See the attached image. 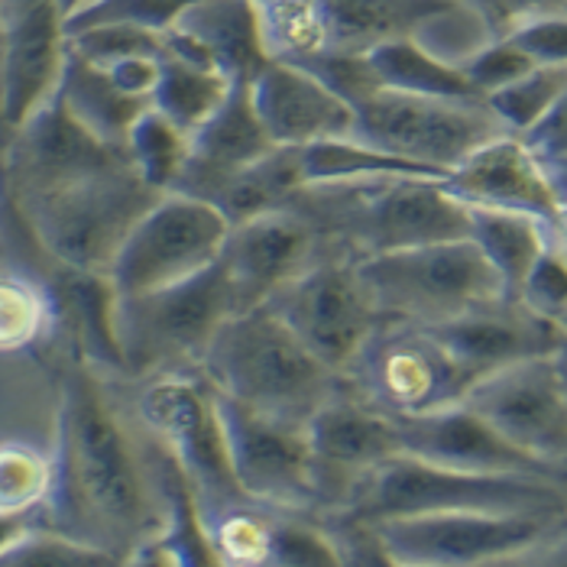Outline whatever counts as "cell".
<instances>
[{
	"label": "cell",
	"mask_w": 567,
	"mask_h": 567,
	"mask_svg": "<svg viewBox=\"0 0 567 567\" xmlns=\"http://www.w3.org/2000/svg\"><path fill=\"white\" fill-rule=\"evenodd\" d=\"M257 7L269 59L306 62L328 49L315 0H262Z\"/></svg>",
	"instance_id": "cell-35"
},
{
	"label": "cell",
	"mask_w": 567,
	"mask_h": 567,
	"mask_svg": "<svg viewBox=\"0 0 567 567\" xmlns=\"http://www.w3.org/2000/svg\"><path fill=\"white\" fill-rule=\"evenodd\" d=\"M318 257H324V247L315 227L289 205L230 224L220 266L230 282L234 311L266 306Z\"/></svg>",
	"instance_id": "cell-18"
},
{
	"label": "cell",
	"mask_w": 567,
	"mask_h": 567,
	"mask_svg": "<svg viewBox=\"0 0 567 567\" xmlns=\"http://www.w3.org/2000/svg\"><path fill=\"white\" fill-rule=\"evenodd\" d=\"M306 188L299 146H272L257 163L224 178L208 195V202L227 218V224L257 218L266 212L286 208Z\"/></svg>",
	"instance_id": "cell-27"
},
{
	"label": "cell",
	"mask_w": 567,
	"mask_h": 567,
	"mask_svg": "<svg viewBox=\"0 0 567 567\" xmlns=\"http://www.w3.org/2000/svg\"><path fill=\"white\" fill-rule=\"evenodd\" d=\"M117 565L107 551L97 545H87L82 538L59 532L52 525H30L3 555L0 567H107Z\"/></svg>",
	"instance_id": "cell-38"
},
{
	"label": "cell",
	"mask_w": 567,
	"mask_h": 567,
	"mask_svg": "<svg viewBox=\"0 0 567 567\" xmlns=\"http://www.w3.org/2000/svg\"><path fill=\"white\" fill-rule=\"evenodd\" d=\"M55 324L49 286L17 272L0 269V353H20L40 344Z\"/></svg>",
	"instance_id": "cell-33"
},
{
	"label": "cell",
	"mask_w": 567,
	"mask_h": 567,
	"mask_svg": "<svg viewBox=\"0 0 567 567\" xmlns=\"http://www.w3.org/2000/svg\"><path fill=\"white\" fill-rule=\"evenodd\" d=\"M393 425L399 451L429 464L471 471V474H509V477H542V481L567 483V474L519 451L464 399L432 409V412L402 415V419H393Z\"/></svg>",
	"instance_id": "cell-17"
},
{
	"label": "cell",
	"mask_w": 567,
	"mask_h": 567,
	"mask_svg": "<svg viewBox=\"0 0 567 567\" xmlns=\"http://www.w3.org/2000/svg\"><path fill=\"white\" fill-rule=\"evenodd\" d=\"M218 395L227 457L240 489L276 513H318L306 425L272 419L250 405Z\"/></svg>",
	"instance_id": "cell-13"
},
{
	"label": "cell",
	"mask_w": 567,
	"mask_h": 567,
	"mask_svg": "<svg viewBox=\"0 0 567 567\" xmlns=\"http://www.w3.org/2000/svg\"><path fill=\"white\" fill-rule=\"evenodd\" d=\"M357 140L422 163L447 178L474 150L509 133L486 97H435L395 87H377L353 104Z\"/></svg>",
	"instance_id": "cell-10"
},
{
	"label": "cell",
	"mask_w": 567,
	"mask_h": 567,
	"mask_svg": "<svg viewBox=\"0 0 567 567\" xmlns=\"http://www.w3.org/2000/svg\"><path fill=\"white\" fill-rule=\"evenodd\" d=\"M471 3L496 37L509 33L516 23L535 13H567V0H464Z\"/></svg>",
	"instance_id": "cell-46"
},
{
	"label": "cell",
	"mask_w": 567,
	"mask_h": 567,
	"mask_svg": "<svg viewBox=\"0 0 567 567\" xmlns=\"http://www.w3.org/2000/svg\"><path fill=\"white\" fill-rule=\"evenodd\" d=\"M266 308L338 373L380 321L357 279L353 260L331 254L318 257L292 282H286Z\"/></svg>",
	"instance_id": "cell-15"
},
{
	"label": "cell",
	"mask_w": 567,
	"mask_h": 567,
	"mask_svg": "<svg viewBox=\"0 0 567 567\" xmlns=\"http://www.w3.org/2000/svg\"><path fill=\"white\" fill-rule=\"evenodd\" d=\"M272 523H276V509H266L260 503H244L208 519L202 532L208 538L215 565L266 567Z\"/></svg>",
	"instance_id": "cell-34"
},
{
	"label": "cell",
	"mask_w": 567,
	"mask_h": 567,
	"mask_svg": "<svg viewBox=\"0 0 567 567\" xmlns=\"http://www.w3.org/2000/svg\"><path fill=\"white\" fill-rule=\"evenodd\" d=\"M302 153V175L306 185H331V182H377V178H399V175H422V178H444L437 169L422 163L383 153L357 136L321 140L311 146H299Z\"/></svg>",
	"instance_id": "cell-31"
},
{
	"label": "cell",
	"mask_w": 567,
	"mask_h": 567,
	"mask_svg": "<svg viewBox=\"0 0 567 567\" xmlns=\"http://www.w3.org/2000/svg\"><path fill=\"white\" fill-rule=\"evenodd\" d=\"M565 328H567V321H565Z\"/></svg>",
	"instance_id": "cell-54"
},
{
	"label": "cell",
	"mask_w": 567,
	"mask_h": 567,
	"mask_svg": "<svg viewBox=\"0 0 567 567\" xmlns=\"http://www.w3.org/2000/svg\"><path fill=\"white\" fill-rule=\"evenodd\" d=\"M198 370L220 395L292 425H308L344 383L266 306L227 315Z\"/></svg>",
	"instance_id": "cell-3"
},
{
	"label": "cell",
	"mask_w": 567,
	"mask_h": 567,
	"mask_svg": "<svg viewBox=\"0 0 567 567\" xmlns=\"http://www.w3.org/2000/svg\"><path fill=\"white\" fill-rule=\"evenodd\" d=\"M353 266L380 318L429 328L506 296L496 269L471 237L386 250Z\"/></svg>",
	"instance_id": "cell-6"
},
{
	"label": "cell",
	"mask_w": 567,
	"mask_h": 567,
	"mask_svg": "<svg viewBox=\"0 0 567 567\" xmlns=\"http://www.w3.org/2000/svg\"><path fill=\"white\" fill-rule=\"evenodd\" d=\"M567 483L509 474H471L419 461L412 454L386 457L353 496L348 516L383 523L425 513H516V509H565ZM331 516V513H328Z\"/></svg>",
	"instance_id": "cell-8"
},
{
	"label": "cell",
	"mask_w": 567,
	"mask_h": 567,
	"mask_svg": "<svg viewBox=\"0 0 567 567\" xmlns=\"http://www.w3.org/2000/svg\"><path fill=\"white\" fill-rule=\"evenodd\" d=\"M432 331L477 380L509 363L555 357L567 334L561 321L528 308L516 296L483 302L444 324H432Z\"/></svg>",
	"instance_id": "cell-20"
},
{
	"label": "cell",
	"mask_w": 567,
	"mask_h": 567,
	"mask_svg": "<svg viewBox=\"0 0 567 567\" xmlns=\"http://www.w3.org/2000/svg\"><path fill=\"white\" fill-rule=\"evenodd\" d=\"M7 153L3 169L10 195H30L52 185L101 173L121 159H127L124 150L101 143L94 133H87L52 94L43 107H37L20 127L7 131Z\"/></svg>",
	"instance_id": "cell-19"
},
{
	"label": "cell",
	"mask_w": 567,
	"mask_h": 567,
	"mask_svg": "<svg viewBox=\"0 0 567 567\" xmlns=\"http://www.w3.org/2000/svg\"><path fill=\"white\" fill-rule=\"evenodd\" d=\"M444 188L467 205L523 212L551 224L561 208V192L548 166L519 133H499L454 166Z\"/></svg>",
	"instance_id": "cell-22"
},
{
	"label": "cell",
	"mask_w": 567,
	"mask_h": 567,
	"mask_svg": "<svg viewBox=\"0 0 567 567\" xmlns=\"http://www.w3.org/2000/svg\"><path fill=\"white\" fill-rule=\"evenodd\" d=\"M567 87V65H532L523 79L486 94V104L509 133H528L561 97Z\"/></svg>",
	"instance_id": "cell-36"
},
{
	"label": "cell",
	"mask_w": 567,
	"mask_h": 567,
	"mask_svg": "<svg viewBox=\"0 0 567 567\" xmlns=\"http://www.w3.org/2000/svg\"><path fill=\"white\" fill-rule=\"evenodd\" d=\"M230 224L205 198L163 192L133 224L107 269L117 296L175 286L218 260Z\"/></svg>",
	"instance_id": "cell-12"
},
{
	"label": "cell",
	"mask_w": 567,
	"mask_h": 567,
	"mask_svg": "<svg viewBox=\"0 0 567 567\" xmlns=\"http://www.w3.org/2000/svg\"><path fill=\"white\" fill-rule=\"evenodd\" d=\"M163 192L121 159L43 192L17 195L13 208L49 266L107 276L133 224Z\"/></svg>",
	"instance_id": "cell-5"
},
{
	"label": "cell",
	"mask_w": 567,
	"mask_h": 567,
	"mask_svg": "<svg viewBox=\"0 0 567 567\" xmlns=\"http://www.w3.org/2000/svg\"><path fill=\"white\" fill-rule=\"evenodd\" d=\"M308 451H311V481L318 513H344L363 481L399 454V437L390 415L367 405L360 395L341 383L321 409L308 419Z\"/></svg>",
	"instance_id": "cell-16"
},
{
	"label": "cell",
	"mask_w": 567,
	"mask_h": 567,
	"mask_svg": "<svg viewBox=\"0 0 567 567\" xmlns=\"http://www.w3.org/2000/svg\"><path fill=\"white\" fill-rule=\"evenodd\" d=\"M311 75H318L334 94H341L350 107L357 101H363L367 94H373L380 87V79L367 59V52H341V49H324L318 55H311L306 62H299Z\"/></svg>",
	"instance_id": "cell-42"
},
{
	"label": "cell",
	"mask_w": 567,
	"mask_h": 567,
	"mask_svg": "<svg viewBox=\"0 0 567 567\" xmlns=\"http://www.w3.org/2000/svg\"><path fill=\"white\" fill-rule=\"evenodd\" d=\"M55 94L65 104V111L87 133H94L101 143L117 146V150H124L133 121L150 107V101L124 94L121 87L111 82V75L101 65L87 62L72 49L65 52Z\"/></svg>",
	"instance_id": "cell-26"
},
{
	"label": "cell",
	"mask_w": 567,
	"mask_h": 567,
	"mask_svg": "<svg viewBox=\"0 0 567 567\" xmlns=\"http://www.w3.org/2000/svg\"><path fill=\"white\" fill-rule=\"evenodd\" d=\"M234 85L237 82H230L215 69L182 59L166 49L159 59V82L150 104L163 111L185 133H195L227 101Z\"/></svg>",
	"instance_id": "cell-30"
},
{
	"label": "cell",
	"mask_w": 567,
	"mask_h": 567,
	"mask_svg": "<svg viewBox=\"0 0 567 567\" xmlns=\"http://www.w3.org/2000/svg\"><path fill=\"white\" fill-rule=\"evenodd\" d=\"M52 486V454L30 441H0V509L43 513Z\"/></svg>",
	"instance_id": "cell-37"
},
{
	"label": "cell",
	"mask_w": 567,
	"mask_h": 567,
	"mask_svg": "<svg viewBox=\"0 0 567 567\" xmlns=\"http://www.w3.org/2000/svg\"><path fill=\"white\" fill-rule=\"evenodd\" d=\"M257 3H262V0H257Z\"/></svg>",
	"instance_id": "cell-53"
},
{
	"label": "cell",
	"mask_w": 567,
	"mask_h": 567,
	"mask_svg": "<svg viewBox=\"0 0 567 567\" xmlns=\"http://www.w3.org/2000/svg\"><path fill=\"white\" fill-rule=\"evenodd\" d=\"M532 65L535 62L509 37H493L471 59L461 62L467 82L477 87L483 97L493 94V91H499V87H506L509 82H516V79H523Z\"/></svg>",
	"instance_id": "cell-43"
},
{
	"label": "cell",
	"mask_w": 567,
	"mask_h": 567,
	"mask_svg": "<svg viewBox=\"0 0 567 567\" xmlns=\"http://www.w3.org/2000/svg\"><path fill=\"white\" fill-rule=\"evenodd\" d=\"M0 3H3V0H0Z\"/></svg>",
	"instance_id": "cell-55"
},
{
	"label": "cell",
	"mask_w": 567,
	"mask_h": 567,
	"mask_svg": "<svg viewBox=\"0 0 567 567\" xmlns=\"http://www.w3.org/2000/svg\"><path fill=\"white\" fill-rule=\"evenodd\" d=\"M451 0H315L328 49L367 52L373 45L415 37Z\"/></svg>",
	"instance_id": "cell-25"
},
{
	"label": "cell",
	"mask_w": 567,
	"mask_h": 567,
	"mask_svg": "<svg viewBox=\"0 0 567 567\" xmlns=\"http://www.w3.org/2000/svg\"><path fill=\"white\" fill-rule=\"evenodd\" d=\"M467 208H471V240L496 269L506 296H519L532 262L551 244L548 224L523 212L481 208V205H467Z\"/></svg>",
	"instance_id": "cell-28"
},
{
	"label": "cell",
	"mask_w": 567,
	"mask_h": 567,
	"mask_svg": "<svg viewBox=\"0 0 567 567\" xmlns=\"http://www.w3.org/2000/svg\"><path fill=\"white\" fill-rule=\"evenodd\" d=\"M254 111L276 146H311L357 136V114L341 94L299 62L269 59L247 82Z\"/></svg>",
	"instance_id": "cell-21"
},
{
	"label": "cell",
	"mask_w": 567,
	"mask_h": 567,
	"mask_svg": "<svg viewBox=\"0 0 567 567\" xmlns=\"http://www.w3.org/2000/svg\"><path fill=\"white\" fill-rule=\"evenodd\" d=\"M289 208L315 227L324 254L353 262L386 250L471 237V208L444 188V178L399 175L306 185Z\"/></svg>",
	"instance_id": "cell-2"
},
{
	"label": "cell",
	"mask_w": 567,
	"mask_h": 567,
	"mask_svg": "<svg viewBox=\"0 0 567 567\" xmlns=\"http://www.w3.org/2000/svg\"><path fill=\"white\" fill-rule=\"evenodd\" d=\"M338 567V551L318 516L276 513L266 567Z\"/></svg>",
	"instance_id": "cell-39"
},
{
	"label": "cell",
	"mask_w": 567,
	"mask_h": 567,
	"mask_svg": "<svg viewBox=\"0 0 567 567\" xmlns=\"http://www.w3.org/2000/svg\"><path fill=\"white\" fill-rule=\"evenodd\" d=\"M82 3H85V0H59V7H62V13H65V17H69L72 10H79Z\"/></svg>",
	"instance_id": "cell-50"
},
{
	"label": "cell",
	"mask_w": 567,
	"mask_h": 567,
	"mask_svg": "<svg viewBox=\"0 0 567 567\" xmlns=\"http://www.w3.org/2000/svg\"><path fill=\"white\" fill-rule=\"evenodd\" d=\"M37 523H43V513H3L0 509V555Z\"/></svg>",
	"instance_id": "cell-49"
},
{
	"label": "cell",
	"mask_w": 567,
	"mask_h": 567,
	"mask_svg": "<svg viewBox=\"0 0 567 567\" xmlns=\"http://www.w3.org/2000/svg\"><path fill=\"white\" fill-rule=\"evenodd\" d=\"M159 59L163 55H127V59H117V62L104 65V72L111 75V82L121 87L124 94L150 101L153 91H156V82H159Z\"/></svg>",
	"instance_id": "cell-48"
},
{
	"label": "cell",
	"mask_w": 567,
	"mask_h": 567,
	"mask_svg": "<svg viewBox=\"0 0 567 567\" xmlns=\"http://www.w3.org/2000/svg\"><path fill=\"white\" fill-rule=\"evenodd\" d=\"M464 402L519 451L567 474V377L558 353L483 373Z\"/></svg>",
	"instance_id": "cell-14"
},
{
	"label": "cell",
	"mask_w": 567,
	"mask_h": 567,
	"mask_svg": "<svg viewBox=\"0 0 567 567\" xmlns=\"http://www.w3.org/2000/svg\"><path fill=\"white\" fill-rule=\"evenodd\" d=\"M52 486L43 523L97 545L117 565L159 538L192 496L173 457L146 435L111 377L82 360L65 370L52 425Z\"/></svg>",
	"instance_id": "cell-1"
},
{
	"label": "cell",
	"mask_w": 567,
	"mask_h": 567,
	"mask_svg": "<svg viewBox=\"0 0 567 567\" xmlns=\"http://www.w3.org/2000/svg\"><path fill=\"white\" fill-rule=\"evenodd\" d=\"M558 363H561V370H565V377H567V334H565V344H561V350H558Z\"/></svg>",
	"instance_id": "cell-51"
},
{
	"label": "cell",
	"mask_w": 567,
	"mask_h": 567,
	"mask_svg": "<svg viewBox=\"0 0 567 567\" xmlns=\"http://www.w3.org/2000/svg\"><path fill=\"white\" fill-rule=\"evenodd\" d=\"M523 140L535 150V156L542 163H565L567 159V87L561 97L555 101V107L532 127L523 133Z\"/></svg>",
	"instance_id": "cell-47"
},
{
	"label": "cell",
	"mask_w": 567,
	"mask_h": 567,
	"mask_svg": "<svg viewBox=\"0 0 567 567\" xmlns=\"http://www.w3.org/2000/svg\"><path fill=\"white\" fill-rule=\"evenodd\" d=\"M227 315H234V299L220 257L175 286L136 296L114 292V341L124 377L195 370Z\"/></svg>",
	"instance_id": "cell-7"
},
{
	"label": "cell",
	"mask_w": 567,
	"mask_h": 567,
	"mask_svg": "<svg viewBox=\"0 0 567 567\" xmlns=\"http://www.w3.org/2000/svg\"><path fill=\"white\" fill-rule=\"evenodd\" d=\"M565 509L516 513H425L373 523L395 567L523 565V558L558 525Z\"/></svg>",
	"instance_id": "cell-11"
},
{
	"label": "cell",
	"mask_w": 567,
	"mask_h": 567,
	"mask_svg": "<svg viewBox=\"0 0 567 567\" xmlns=\"http://www.w3.org/2000/svg\"><path fill=\"white\" fill-rule=\"evenodd\" d=\"M272 146L276 143L269 140L254 111L247 82H237L218 111L192 133V153L173 192H185L208 202V195L224 178L257 163Z\"/></svg>",
	"instance_id": "cell-24"
},
{
	"label": "cell",
	"mask_w": 567,
	"mask_h": 567,
	"mask_svg": "<svg viewBox=\"0 0 567 567\" xmlns=\"http://www.w3.org/2000/svg\"><path fill=\"white\" fill-rule=\"evenodd\" d=\"M535 65H567V13H535L516 23L509 33Z\"/></svg>",
	"instance_id": "cell-45"
},
{
	"label": "cell",
	"mask_w": 567,
	"mask_h": 567,
	"mask_svg": "<svg viewBox=\"0 0 567 567\" xmlns=\"http://www.w3.org/2000/svg\"><path fill=\"white\" fill-rule=\"evenodd\" d=\"M188 0H85L79 10L65 17V33L94 23H127L166 33Z\"/></svg>",
	"instance_id": "cell-41"
},
{
	"label": "cell",
	"mask_w": 567,
	"mask_h": 567,
	"mask_svg": "<svg viewBox=\"0 0 567 567\" xmlns=\"http://www.w3.org/2000/svg\"><path fill=\"white\" fill-rule=\"evenodd\" d=\"M124 153L140 178H146L159 192H173L192 153V133L182 131L163 111L150 104L133 121Z\"/></svg>",
	"instance_id": "cell-32"
},
{
	"label": "cell",
	"mask_w": 567,
	"mask_h": 567,
	"mask_svg": "<svg viewBox=\"0 0 567 567\" xmlns=\"http://www.w3.org/2000/svg\"><path fill=\"white\" fill-rule=\"evenodd\" d=\"M561 523L567 525V503H565V513H561Z\"/></svg>",
	"instance_id": "cell-52"
},
{
	"label": "cell",
	"mask_w": 567,
	"mask_h": 567,
	"mask_svg": "<svg viewBox=\"0 0 567 567\" xmlns=\"http://www.w3.org/2000/svg\"><path fill=\"white\" fill-rule=\"evenodd\" d=\"M69 49L79 52L82 59L94 65H111L127 55H163L166 52V33L143 30V27H127V23H94L82 30L65 33Z\"/></svg>",
	"instance_id": "cell-40"
},
{
	"label": "cell",
	"mask_w": 567,
	"mask_h": 567,
	"mask_svg": "<svg viewBox=\"0 0 567 567\" xmlns=\"http://www.w3.org/2000/svg\"><path fill=\"white\" fill-rule=\"evenodd\" d=\"M111 383L133 422L173 457L182 481L192 489L198 523L205 525L224 509L254 503L234 477L218 415V395L198 367L140 380L111 377Z\"/></svg>",
	"instance_id": "cell-4"
},
{
	"label": "cell",
	"mask_w": 567,
	"mask_h": 567,
	"mask_svg": "<svg viewBox=\"0 0 567 567\" xmlns=\"http://www.w3.org/2000/svg\"><path fill=\"white\" fill-rule=\"evenodd\" d=\"M525 306L555 318V321H567V254H561L555 244H548L542 250V257L532 262L528 276L523 279L519 296Z\"/></svg>",
	"instance_id": "cell-44"
},
{
	"label": "cell",
	"mask_w": 567,
	"mask_h": 567,
	"mask_svg": "<svg viewBox=\"0 0 567 567\" xmlns=\"http://www.w3.org/2000/svg\"><path fill=\"white\" fill-rule=\"evenodd\" d=\"M166 49L230 82H250L269 62L257 0H188L166 30Z\"/></svg>",
	"instance_id": "cell-23"
},
{
	"label": "cell",
	"mask_w": 567,
	"mask_h": 567,
	"mask_svg": "<svg viewBox=\"0 0 567 567\" xmlns=\"http://www.w3.org/2000/svg\"><path fill=\"white\" fill-rule=\"evenodd\" d=\"M367 405L390 419L461 402L477 377L444 348L429 324L380 318L341 370Z\"/></svg>",
	"instance_id": "cell-9"
},
{
	"label": "cell",
	"mask_w": 567,
	"mask_h": 567,
	"mask_svg": "<svg viewBox=\"0 0 567 567\" xmlns=\"http://www.w3.org/2000/svg\"><path fill=\"white\" fill-rule=\"evenodd\" d=\"M367 59L383 87L412 91V94H435V97H483L477 87L467 82L464 69L454 62L437 59L412 37H399L367 49Z\"/></svg>",
	"instance_id": "cell-29"
}]
</instances>
